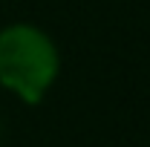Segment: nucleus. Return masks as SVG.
Here are the masks:
<instances>
[{
	"instance_id": "1",
	"label": "nucleus",
	"mask_w": 150,
	"mask_h": 147,
	"mask_svg": "<svg viewBox=\"0 0 150 147\" xmlns=\"http://www.w3.org/2000/svg\"><path fill=\"white\" fill-rule=\"evenodd\" d=\"M58 69V46L40 26L12 23L0 32V87L15 92L23 104L43 101Z\"/></svg>"
}]
</instances>
